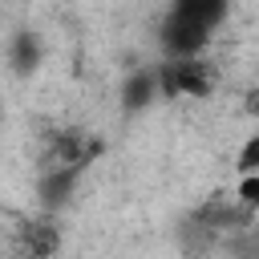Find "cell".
Segmentation results:
<instances>
[{
  "instance_id": "cell-2",
  "label": "cell",
  "mask_w": 259,
  "mask_h": 259,
  "mask_svg": "<svg viewBox=\"0 0 259 259\" xmlns=\"http://www.w3.org/2000/svg\"><path fill=\"white\" fill-rule=\"evenodd\" d=\"M219 85V69L206 57H166L158 65L162 97H210Z\"/></svg>"
},
{
  "instance_id": "cell-4",
  "label": "cell",
  "mask_w": 259,
  "mask_h": 259,
  "mask_svg": "<svg viewBox=\"0 0 259 259\" xmlns=\"http://www.w3.org/2000/svg\"><path fill=\"white\" fill-rule=\"evenodd\" d=\"M8 65L20 77H28L40 65V40L32 36V28H16L12 32V40H8Z\"/></svg>"
},
{
  "instance_id": "cell-5",
  "label": "cell",
  "mask_w": 259,
  "mask_h": 259,
  "mask_svg": "<svg viewBox=\"0 0 259 259\" xmlns=\"http://www.w3.org/2000/svg\"><path fill=\"white\" fill-rule=\"evenodd\" d=\"M154 97H162V89H158V69L134 73V81L125 85V109H146Z\"/></svg>"
},
{
  "instance_id": "cell-8",
  "label": "cell",
  "mask_w": 259,
  "mask_h": 259,
  "mask_svg": "<svg viewBox=\"0 0 259 259\" xmlns=\"http://www.w3.org/2000/svg\"><path fill=\"white\" fill-rule=\"evenodd\" d=\"M243 105H247V113H251V117H259V89H251Z\"/></svg>"
},
{
  "instance_id": "cell-6",
  "label": "cell",
  "mask_w": 259,
  "mask_h": 259,
  "mask_svg": "<svg viewBox=\"0 0 259 259\" xmlns=\"http://www.w3.org/2000/svg\"><path fill=\"white\" fill-rule=\"evenodd\" d=\"M235 206L243 214H259V174H243L235 190Z\"/></svg>"
},
{
  "instance_id": "cell-1",
  "label": "cell",
  "mask_w": 259,
  "mask_h": 259,
  "mask_svg": "<svg viewBox=\"0 0 259 259\" xmlns=\"http://www.w3.org/2000/svg\"><path fill=\"white\" fill-rule=\"evenodd\" d=\"M227 0H170L158 32L166 57H202L210 36L227 20Z\"/></svg>"
},
{
  "instance_id": "cell-3",
  "label": "cell",
  "mask_w": 259,
  "mask_h": 259,
  "mask_svg": "<svg viewBox=\"0 0 259 259\" xmlns=\"http://www.w3.org/2000/svg\"><path fill=\"white\" fill-rule=\"evenodd\" d=\"M16 243H20L24 259H53V255L61 251L65 235H61V227H57L53 214H36V219L28 214V219L16 227Z\"/></svg>"
},
{
  "instance_id": "cell-7",
  "label": "cell",
  "mask_w": 259,
  "mask_h": 259,
  "mask_svg": "<svg viewBox=\"0 0 259 259\" xmlns=\"http://www.w3.org/2000/svg\"><path fill=\"white\" fill-rule=\"evenodd\" d=\"M235 166H239V174H259V130L239 146V158H235Z\"/></svg>"
}]
</instances>
